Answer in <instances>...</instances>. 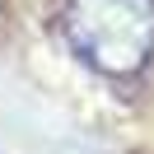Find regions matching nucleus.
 <instances>
[{"instance_id": "f257e3e1", "label": "nucleus", "mask_w": 154, "mask_h": 154, "mask_svg": "<svg viewBox=\"0 0 154 154\" xmlns=\"http://www.w3.org/2000/svg\"><path fill=\"white\" fill-rule=\"evenodd\" d=\"M66 42L103 75H135L154 56V0H70Z\"/></svg>"}]
</instances>
